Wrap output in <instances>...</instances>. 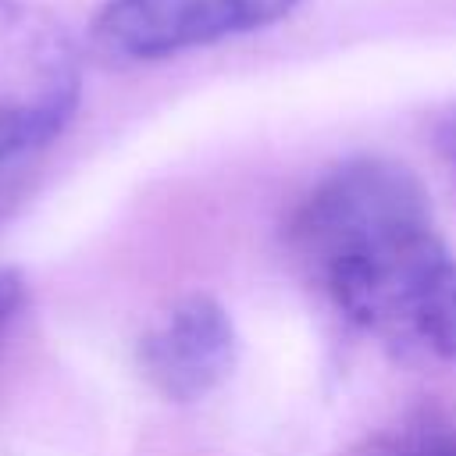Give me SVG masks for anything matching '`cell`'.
Segmentation results:
<instances>
[{
  "label": "cell",
  "instance_id": "cell-1",
  "mask_svg": "<svg viewBox=\"0 0 456 456\" xmlns=\"http://www.w3.org/2000/svg\"><path fill=\"white\" fill-rule=\"evenodd\" d=\"M285 246L346 321L399 353L456 360V256L410 167H331L289 214Z\"/></svg>",
  "mask_w": 456,
  "mask_h": 456
},
{
  "label": "cell",
  "instance_id": "cell-2",
  "mask_svg": "<svg viewBox=\"0 0 456 456\" xmlns=\"http://www.w3.org/2000/svg\"><path fill=\"white\" fill-rule=\"evenodd\" d=\"M299 0H107L93 46L118 64H150L289 18Z\"/></svg>",
  "mask_w": 456,
  "mask_h": 456
},
{
  "label": "cell",
  "instance_id": "cell-3",
  "mask_svg": "<svg viewBox=\"0 0 456 456\" xmlns=\"http://www.w3.org/2000/svg\"><path fill=\"white\" fill-rule=\"evenodd\" d=\"M82 61L71 36L25 0H0V118L61 135L78 107Z\"/></svg>",
  "mask_w": 456,
  "mask_h": 456
},
{
  "label": "cell",
  "instance_id": "cell-4",
  "mask_svg": "<svg viewBox=\"0 0 456 456\" xmlns=\"http://www.w3.org/2000/svg\"><path fill=\"white\" fill-rule=\"evenodd\" d=\"M235 324L210 296H185L139 338L142 378L171 403L203 399L235 363Z\"/></svg>",
  "mask_w": 456,
  "mask_h": 456
},
{
  "label": "cell",
  "instance_id": "cell-5",
  "mask_svg": "<svg viewBox=\"0 0 456 456\" xmlns=\"http://www.w3.org/2000/svg\"><path fill=\"white\" fill-rule=\"evenodd\" d=\"M349 456H456V420L420 417V420L367 435Z\"/></svg>",
  "mask_w": 456,
  "mask_h": 456
},
{
  "label": "cell",
  "instance_id": "cell-6",
  "mask_svg": "<svg viewBox=\"0 0 456 456\" xmlns=\"http://www.w3.org/2000/svg\"><path fill=\"white\" fill-rule=\"evenodd\" d=\"M431 139H435V153H438L445 175H449L452 185H456V100H449V103L438 110V118H435V125H431Z\"/></svg>",
  "mask_w": 456,
  "mask_h": 456
},
{
  "label": "cell",
  "instance_id": "cell-7",
  "mask_svg": "<svg viewBox=\"0 0 456 456\" xmlns=\"http://www.w3.org/2000/svg\"><path fill=\"white\" fill-rule=\"evenodd\" d=\"M25 306V278L18 267H0V346H4V335L7 328L18 321Z\"/></svg>",
  "mask_w": 456,
  "mask_h": 456
},
{
  "label": "cell",
  "instance_id": "cell-8",
  "mask_svg": "<svg viewBox=\"0 0 456 456\" xmlns=\"http://www.w3.org/2000/svg\"><path fill=\"white\" fill-rule=\"evenodd\" d=\"M28 171L32 167H21V164H4L0 160V221L11 214V207L18 203L25 182H28Z\"/></svg>",
  "mask_w": 456,
  "mask_h": 456
}]
</instances>
